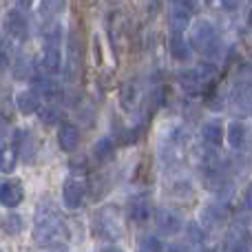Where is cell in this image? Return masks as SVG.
I'll return each mask as SVG.
<instances>
[{
  "instance_id": "cell-1",
  "label": "cell",
  "mask_w": 252,
  "mask_h": 252,
  "mask_svg": "<svg viewBox=\"0 0 252 252\" xmlns=\"http://www.w3.org/2000/svg\"><path fill=\"white\" fill-rule=\"evenodd\" d=\"M33 241L40 248L58 250L69 241V230H66L62 217L51 204H40L33 217Z\"/></svg>"
},
{
  "instance_id": "cell-2",
  "label": "cell",
  "mask_w": 252,
  "mask_h": 252,
  "mask_svg": "<svg viewBox=\"0 0 252 252\" xmlns=\"http://www.w3.org/2000/svg\"><path fill=\"white\" fill-rule=\"evenodd\" d=\"M91 228L93 235L100 241L106 244H115L122 239V217L115 208H100L91 219Z\"/></svg>"
},
{
  "instance_id": "cell-3",
  "label": "cell",
  "mask_w": 252,
  "mask_h": 252,
  "mask_svg": "<svg viewBox=\"0 0 252 252\" xmlns=\"http://www.w3.org/2000/svg\"><path fill=\"white\" fill-rule=\"evenodd\" d=\"M188 42H190L192 51H199V53L210 56V53H215L219 49L221 40H219V31L213 22L197 20L190 29V38H188Z\"/></svg>"
},
{
  "instance_id": "cell-4",
  "label": "cell",
  "mask_w": 252,
  "mask_h": 252,
  "mask_svg": "<svg viewBox=\"0 0 252 252\" xmlns=\"http://www.w3.org/2000/svg\"><path fill=\"white\" fill-rule=\"evenodd\" d=\"M66 58H64V75L73 82L75 78L80 75L82 71V60H84V47H82V40L75 31H69L66 35Z\"/></svg>"
},
{
  "instance_id": "cell-5",
  "label": "cell",
  "mask_w": 252,
  "mask_h": 252,
  "mask_svg": "<svg viewBox=\"0 0 252 252\" xmlns=\"http://www.w3.org/2000/svg\"><path fill=\"white\" fill-rule=\"evenodd\" d=\"M84 197H87V184L82 177L78 175H71L64 184H62V204L64 208L75 210L84 204Z\"/></svg>"
},
{
  "instance_id": "cell-6",
  "label": "cell",
  "mask_w": 252,
  "mask_h": 252,
  "mask_svg": "<svg viewBox=\"0 0 252 252\" xmlns=\"http://www.w3.org/2000/svg\"><path fill=\"white\" fill-rule=\"evenodd\" d=\"M31 91L40 97V100H62L64 97V91H62L60 82L51 78V75L44 73H35L31 78Z\"/></svg>"
},
{
  "instance_id": "cell-7",
  "label": "cell",
  "mask_w": 252,
  "mask_h": 252,
  "mask_svg": "<svg viewBox=\"0 0 252 252\" xmlns=\"http://www.w3.org/2000/svg\"><path fill=\"white\" fill-rule=\"evenodd\" d=\"M11 148L16 151V155L20 157L25 164H31V161L35 159V142L27 128H13Z\"/></svg>"
},
{
  "instance_id": "cell-8",
  "label": "cell",
  "mask_w": 252,
  "mask_h": 252,
  "mask_svg": "<svg viewBox=\"0 0 252 252\" xmlns=\"http://www.w3.org/2000/svg\"><path fill=\"white\" fill-rule=\"evenodd\" d=\"M2 25H4L7 35L9 38H13L16 42H22V40L29 38V20H27V16L22 11H18V9L7 11Z\"/></svg>"
},
{
  "instance_id": "cell-9",
  "label": "cell",
  "mask_w": 252,
  "mask_h": 252,
  "mask_svg": "<svg viewBox=\"0 0 252 252\" xmlns=\"http://www.w3.org/2000/svg\"><path fill=\"white\" fill-rule=\"evenodd\" d=\"M155 228H157L159 235L173 237V235H177V232L184 230V221H182V217H179L175 210L159 208V210H155Z\"/></svg>"
},
{
  "instance_id": "cell-10",
  "label": "cell",
  "mask_w": 252,
  "mask_h": 252,
  "mask_svg": "<svg viewBox=\"0 0 252 252\" xmlns=\"http://www.w3.org/2000/svg\"><path fill=\"white\" fill-rule=\"evenodd\" d=\"M177 84L188 93V95H197V93L204 91L210 82L199 73L197 66H190V69H184L177 73Z\"/></svg>"
},
{
  "instance_id": "cell-11",
  "label": "cell",
  "mask_w": 252,
  "mask_h": 252,
  "mask_svg": "<svg viewBox=\"0 0 252 252\" xmlns=\"http://www.w3.org/2000/svg\"><path fill=\"white\" fill-rule=\"evenodd\" d=\"M25 199V186L20 179H4L0 186V201L4 208H18Z\"/></svg>"
},
{
  "instance_id": "cell-12",
  "label": "cell",
  "mask_w": 252,
  "mask_h": 252,
  "mask_svg": "<svg viewBox=\"0 0 252 252\" xmlns=\"http://www.w3.org/2000/svg\"><path fill=\"white\" fill-rule=\"evenodd\" d=\"M40 71L44 75H56L62 71V53L60 44H44L40 56Z\"/></svg>"
},
{
  "instance_id": "cell-13",
  "label": "cell",
  "mask_w": 252,
  "mask_h": 252,
  "mask_svg": "<svg viewBox=\"0 0 252 252\" xmlns=\"http://www.w3.org/2000/svg\"><path fill=\"white\" fill-rule=\"evenodd\" d=\"M58 146L62 148L64 153H73L75 148L80 146V139H82V135H80V128L75 124L71 122H64L58 126Z\"/></svg>"
},
{
  "instance_id": "cell-14",
  "label": "cell",
  "mask_w": 252,
  "mask_h": 252,
  "mask_svg": "<svg viewBox=\"0 0 252 252\" xmlns=\"http://www.w3.org/2000/svg\"><path fill=\"white\" fill-rule=\"evenodd\" d=\"M142 102V91H139L137 80H128V82L122 84L120 89V106H122L124 113H133L135 109Z\"/></svg>"
},
{
  "instance_id": "cell-15",
  "label": "cell",
  "mask_w": 252,
  "mask_h": 252,
  "mask_svg": "<svg viewBox=\"0 0 252 252\" xmlns=\"http://www.w3.org/2000/svg\"><path fill=\"white\" fill-rule=\"evenodd\" d=\"M223 252H250V235L246 228L232 226L226 235V246Z\"/></svg>"
},
{
  "instance_id": "cell-16",
  "label": "cell",
  "mask_w": 252,
  "mask_h": 252,
  "mask_svg": "<svg viewBox=\"0 0 252 252\" xmlns=\"http://www.w3.org/2000/svg\"><path fill=\"white\" fill-rule=\"evenodd\" d=\"M201 139H204L206 146L217 148L219 144L226 139V128L219 120H208V122L201 124Z\"/></svg>"
},
{
  "instance_id": "cell-17",
  "label": "cell",
  "mask_w": 252,
  "mask_h": 252,
  "mask_svg": "<svg viewBox=\"0 0 252 252\" xmlns=\"http://www.w3.org/2000/svg\"><path fill=\"white\" fill-rule=\"evenodd\" d=\"M13 104H16L18 113L22 115H33V113H40L42 111V100L35 95L33 91H22L13 97Z\"/></svg>"
},
{
  "instance_id": "cell-18",
  "label": "cell",
  "mask_w": 252,
  "mask_h": 252,
  "mask_svg": "<svg viewBox=\"0 0 252 252\" xmlns=\"http://www.w3.org/2000/svg\"><path fill=\"white\" fill-rule=\"evenodd\" d=\"M223 219H226V208H223V204L215 201V204H206L204 206L199 221H201V228H204V230H208V228L219 226Z\"/></svg>"
},
{
  "instance_id": "cell-19",
  "label": "cell",
  "mask_w": 252,
  "mask_h": 252,
  "mask_svg": "<svg viewBox=\"0 0 252 252\" xmlns=\"http://www.w3.org/2000/svg\"><path fill=\"white\" fill-rule=\"evenodd\" d=\"M190 53H192L190 42L184 40L182 33H175L173 38H170V56H173L177 62H188L190 60Z\"/></svg>"
},
{
  "instance_id": "cell-20",
  "label": "cell",
  "mask_w": 252,
  "mask_h": 252,
  "mask_svg": "<svg viewBox=\"0 0 252 252\" xmlns=\"http://www.w3.org/2000/svg\"><path fill=\"white\" fill-rule=\"evenodd\" d=\"M226 142L230 148H235V151H239L241 146L246 144V126L239 122V120H235V122L228 124L226 128Z\"/></svg>"
},
{
  "instance_id": "cell-21",
  "label": "cell",
  "mask_w": 252,
  "mask_h": 252,
  "mask_svg": "<svg viewBox=\"0 0 252 252\" xmlns=\"http://www.w3.org/2000/svg\"><path fill=\"white\" fill-rule=\"evenodd\" d=\"M91 153L97 161H109L115 153V139L113 137H100L95 144H93Z\"/></svg>"
},
{
  "instance_id": "cell-22",
  "label": "cell",
  "mask_w": 252,
  "mask_h": 252,
  "mask_svg": "<svg viewBox=\"0 0 252 252\" xmlns=\"http://www.w3.org/2000/svg\"><path fill=\"white\" fill-rule=\"evenodd\" d=\"M190 13H186L184 9L175 7L173 11H170V18H168V25H170V31L175 33H182V31H186L188 27H190Z\"/></svg>"
},
{
  "instance_id": "cell-23",
  "label": "cell",
  "mask_w": 252,
  "mask_h": 252,
  "mask_svg": "<svg viewBox=\"0 0 252 252\" xmlns=\"http://www.w3.org/2000/svg\"><path fill=\"white\" fill-rule=\"evenodd\" d=\"M148 213H151V206H148V201L146 199H133L128 204V215H130V219H133L135 223H144L148 219Z\"/></svg>"
},
{
  "instance_id": "cell-24",
  "label": "cell",
  "mask_w": 252,
  "mask_h": 252,
  "mask_svg": "<svg viewBox=\"0 0 252 252\" xmlns=\"http://www.w3.org/2000/svg\"><path fill=\"white\" fill-rule=\"evenodd\" d=\"M22 217L18 213H9V215H4L2 217V230H4V235H18V232L22 230Z\"/></svg>"
},
{
  "instance_id": "cell-25",
  "label": "cell",
  "mask_w": 252,
  "mask_h": 252,
  "mask_svg": "<svg viewBox=\"0 0 252 252\" xmlns=\"http://www.w3.org/2000/svg\"><path fill=\"white\" fill-rule=\"evenodd\" d=\"M66 9V0H42L40 2V13L44 18H51V16H58Z\"/></svg>"
},
{
  "instance_id": "cell-26",
  "label": "cell",
  "mask_w": 252,
  "mask_h": 252,
  "mask_svg": "<svg viewBox=\"0 0 252 252\" xmlns=\"http://www.w3.org/2000/svg\"><path fill=\"white\" fill-rule=\"evenodd\" d=\"M186 239H188V244H192L195 248H201L206 241V230L199 223H192V226L186 228Z\"/></svg>"
},
{
  "instance_id": "cell-27",
  "label": "cell",
  "mask_w": 252,
  "mask_h": 252,
  "mask_svg": "<svg viewBox=\"0 0 252 252\" xmlns=\"http://www.w3.org/2000/svg\"><path fill=\"white\" fill-rule=\"evenodd\" d=\"M166 248L161 246V239L157 235H144L139 239V252H164Z\"/></svg>"
},
{
  "instance_id": "cell-28",
  "label": "cell",
  "mask_w": 252,
  "mask_h": 252,
  "mask_svg": "<svg viewBox=\"0 0 252 252\" xmlns=\"http://www.w3.org/2000/svg\"><path fill=\"white\" fill-rule=\"evenodd\" d=\"M16 159H18L16 151L9 148L7 144H2V173H11L13 166H16Z\"/></svg>"
},
{
  "instance_id": "cell-29",
  "label": "cell",
  "mask_w": 252,
  "mask_h": 252,
  "mask_svg": "<svg viewBox=\"0 0 252 252\" xmlns=\"http://www.w3.org/2000/svg\"><path fill=\"white\" fill-rule=\"evenodd\" d=\"M40 120H42L44 126H53L60 122V111L58 109H51V106H47V109L40 111Z\"/></svg>"
},
{
  "instance_id": "cell-30",
  "label": "cell",
  "mask_w": 252,
  "mask_h": 252,
  "mask_svg": "<svg viewBox=\"0 0 252 252\" xmlns=\"http://www.w3.org/2000/svg\"><path fill=\"white\" fill-rule=\"evenodd\" d=\"M175 7L184 9L186 13H197V9H199V0H175Z\"/></svg>"
},
{
  "instance_id": "cell-31",
  "label": "cell",
  "mask_w": 252,
  "mask_h": 252,
  "mask_svg": "<svg viewBox=\"0 0 252 252\" xmlns=\"http://www.w3.org/2000/svg\"><path fill=\"white\" fill-rule=\"evenodd\" d=\"M93 56H95V64H102V58H100V38H93Z\"/></svg>"
},
{
  "instance_id": "cell-32",
  "label": "cell",
  "mask_w": 252,
  "mask_h": 252,
  "mask_svg": "<svg viewBox=\"0 0 252 252\" xmlns=\"http://www.w3.org/2000/svg\"><path fill=\"white\" fill-rule=\"evenodd\" d=\"M239 4H241V0H221V7L226 9V11H235Z\"/></svg>"
},
{
  "instance_id": "cell-33",
  "label": "cell",
  "mask_w": 252,
  "mask_h": 252,
  "mask_svg": "<svg viewBox=\"0 0 252 252\" xmlns=\"http://www.w3.org/2000/svg\"><path fill=\"white\" fill-rule=\"evenodd\" d=\"M244 206L248 210H252V184L248 186V190H246V195H244Z\"/></svg>"
},
{
  "instance_id": "cell-34",
  "label": "cell",
  "mask_w": 252,
  "mask_h": 252,
  "mask_svg": "<svg viewBox=\"0 0 252 252\" xmlns=\"http://www.w3.org/2000/svg\"><path fill=\"white\" fill-rule=\"evenodd\" d=\"M16 4H18L20 9H25V11H27V9L33 7V0H16Z\"/></svg>"
},
{
  "instance_id": "cell-35",
  "label": "cell",
  "mask_w": 252,
  "mask_h": 252,
  "mask_svg": "<svg viewBox=\"0 0 252 252\" xmlns=\"http://www.w3.org/2000/svg\"><path fill=\"white\" fill-rule=\"evenodd\" d=\"M246 25H248V29L252 31V9H250V13H248V18H246Z\"/></svg>"
},
{
  "instance_id": "cell-36",
  "label": "cell",
  "mask_w": 252,
  "mask_h": 252,
  "mask_svg": "<svg viewBox=\"0 0 252 252\" xmlns=\"http://www.w3.org/2000/svg\"><path fill=\"white\" fill-rule=\"evenodd\" d=\"M164 252H184L182 248H177V246H170V248H166Z\"/></svg>"
},
{
  "instance_id": "cell-37",
  "label": "cell",
  "mask_w": 252,
  "mask_h": 252,
  "mask_svg": "<svg viewBox=\"0 0 252 252\" xmlns=\"http://www.w3.org/2000/svg\"><path fill=\"white\" fill-rule=\"evenodd\" d=\"M104 252H124L122 248H115V246H111V248H106Z\"/></svg>"
}]
</instances>
